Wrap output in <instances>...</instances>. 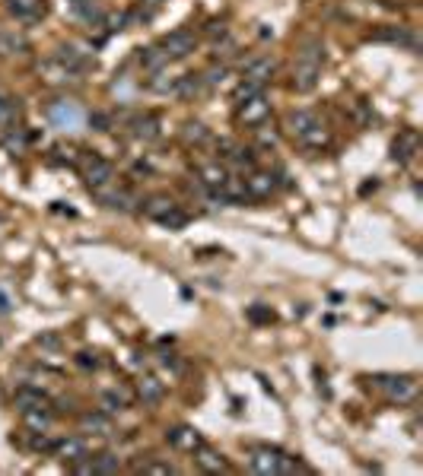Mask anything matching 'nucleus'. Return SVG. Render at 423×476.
Here are the masks:
<instances>
[{
  "label": "nucleus",
  "instance_id": "9b49d317",
  "mask_svg": "<svg viewBox=\"0 0 423 476\" xmlns=\"http://www.w3.org/2000/svg\"><path fill=\"white\" fill-rule=\"evenodd\" d=\"M54 451H58V457L67 467H74V464L86 461L90 457V451H86V441L83 439H76V435H70V439H60L58 445H54Z\"/></svg>",
  "mask_w": 423,
  "mask_h": 476
},
{
  "label": "nucleus",
  "instance_id": "f8f14e48",
  "mask_svg": "<svg viewBox=\"0 0 423 476\" xmlns=\"http://www.w3.org/2000/svg\"><path fill=\"white\" fill-rule=\"evenodd\" d=\"M7 10L19 23H35L45 16V0H7Z\"/></svg>",
  "mask_w": 423,
  "mask_h": 476
},
{
  "label": "nucleus",
  "instance_id": "7ed1b4c3",
  "mask_svg": "<svg viewBox=\"0 0 423 476\" xmlns=\"http://www.w3.org/2000/svg\"><path fill=\"white\" fill-rule=\"evenodd\" d=\"M251 473L258 476H271V473H299V461L290 457V454L277 451V448H255L249 457Z\"/></svg>",
  "mask_w": 423,
  "mask_h": 476
},
{
  "label": "nucleus",
  "instance_id": "4468645a",
  "mask_svg": "<svg viewBox=\"0 0 423 476\" xmlns=\"http://www.w3.org/2000/svg\"><path fill=\"white\" fill-rule=\"evenodd\" d=\"M274 70H277L274 58H251L249 64L242 67V80H249V83H258V86H265V83L274 76Z\"/></svg>",
  "mask_w": 423,
  "mask_h": 476
},
{
  "label": "nucleus",
  "instance_id": "c85d7f7f",
  "mask_svg": "<svg viewBox=\"0 0 423 476\" xmlns=\"http://www.w3.org/2000/svg\"><path fill=\"white\" fill-rule=\"evenodd\" d=\"M181 140L188 143V146H204L210 140V130H207L201 121H188V124L181 127Z\"/></svg>",
  "mask_w": 423,
  "mask_h": 476
},
{
  "label": "nucleus",
  "instance_id": "ea45409f",
  "mask_svg": "<svg viewBox=\"0 0 423 476\" xmlns=\"http://www.w3.org/2000/svg\"><path fill=\"white\" fill-rule=\"evenodd\" d=\"M249 318H251V321H274V314H271V312H265V308H251Z\"/></svg>",
  "mask_w": 423,
  "mask_h": 476
},
{
  "label": "nucleus",
  "instance_id": "4c0bfd02",
  "mask_svg": "<svg viewBox=\"0 0 423 476\" xmlns=\"http://www.w3.org/2000/svg\"><path fill=\"white\" fill-rule=\"evenodd\" d=\"M201 80H204V86H217V83H223L226 80V67H223V64H213L210 70H207V74H201Z\"/></svg>",
  "mask_w": 423,
  "mask_h": 476
},
{
  "label": "nucleus",
  "instance_id": "393cba45",
  "mask_svg": "<svg viewBox=\"0 0 423 476\" xmlns=\"http://www.w3.org/2000/svg\"><path fill=\"white\" fill-rule=\"evenodd\" d=\"M42 74H45V80L51 83V86H67V83H80V76L70 74L67 67H60L54 58H48L45 64H42Z\"/></svg>",
  "mask_w": 423,
  "mask_h": 476
},
{
  "label": "nucleus",
  "instance_id": "a878e982",
  "mask_svg": "<svg viewBox=\"0 0 423 476\" xmlns=\"http://www.w3.org/2000/svg\"><path fill=\"white\" fill-rule=\"evenodd\" d=\"M23 419H26V429H29V432H48V429H51V423H54V413H51V407L26 409Z\"/></svg>",
  "mask_w": 423,
  "mask_h": 476
},
{
  "label": "nucleus",
  "instance_id": "6e6552de",
  "mask_svg": "<svg viewBox=\"0 0 423 476\" xmlns=\"http://www.w3.org/2000/svg\"><path fill=\"white\" fill-rule=\"evenodd\" d=\"M54 60H58L60 67H67L70 74H76V76L96 70V60H92L86 51H80L76 45H58L54 48Z\"/></svg>",
  "mask_w": 423,
  "mask_h": 476
},
{
  "label": "nucleus",
  "instance_id": "79ce46f5",
  "mask_svg": "<svg viewBox=\"0 0 423 476\" xmlns=\"http://www.w3.org/2000/svg\"><path fill=\"white\" fill-rule=\"evenodd\" d=\"M80 3H83V0H70V7H80Z\"/></svg>",
  "mask_w": 423,
  "mask_h": 476
},
{
  "label": "nucleus",
  "instance_id": "20e7f679",
  "mask_svg": "<svg viewBox=\"0 0 423 476\" xmlns=\"http://www.w3.org/2000/svg\"><path fill=\"white\" fill-rule=\"evenodd\" d=\"M376 391L388 397L392 403H414L420 394V381L414 375H376V378H366Z\"/></svg>",
  "mask_w": 423,
  "mask_h": 476
},
{
  "label": "nucleus",
  "instance_id": "6ab92c4d",
  "mask_svg": "<svg viewBox=\"0 0 423 476\" xmlns=\"http://www.w3.org/2000/svg\"><path fill=\"white\" fill-rule=\"evenodd\" d=\"M13 407L19 409V413H26V409L51 407V400H48V394L45 391H38V387H19L13 394Z\"/></svg>",
  "mask_w": 423,
  "mask_h": 476
},
{
  "label": "nucleus",
  "instance_id": "58836bf2",
  "mask_svg": "<svg viewBox=\"0 0 423 476\" xmlns=\"http://www.w3.org/2000/svg\"><path fill=\"white\" fill-rule=\"evenodd\" d=\"M90 124H92V130H108V127H112V114H106V112H92V114H90Z\"/></svg>",
  "mask_w": 423,
  "mask_h": 476
},
{
  "label": "nucleus",
  "instance_id": "cd10ccee",
  "mask_svg": "<svg viewBox=\"0 0 423 476\" xmlns=\"http://www.w3.org/2000/svg\"><path fill=\"white\" fill-rule=\"evenodd\" d=\"M204 90V80H201V74H185V76H175V96L181 99H191L197 96V92Z\"/></svg>",
  "mask_w": 423,
  "mask_h": 476
},
{
  "label": "nucleus",
  "instance_id": "2eb2a0df",
  "mask_svg": "<svg viewBox=\"0 0 423 476\" xmlns=\"http://www.w3.org/2000/svg\"><path fill=\"white\" fill-rule=\"evenodd\" d=\"M166 439L172 448H179V451H197V448L204 445V439H201V432L191 429V425H179V429H169Z\"/></svg>",
  "mask_w": 423,
  "mask_h": 476
},
{
  "label": "nucleus",
  "instance_id": "aec40b11",
  "mask_svg": "<svg viewBox=\"0 0 423 476\" xmlns=\"http://www.w3.org/2000/svg\"><path fill=\"white\" fill-rule=\"evenodd\" d=\"M131 400H134V394H131L128 387H115V391H102V397H99V403H102V409H106L108 416L112 413H121V409H128Z\"/></svg>",
  "mask_w": 423,
  "mask_h": 476
},
{
  "label": "nucleus",
  "instance_id": "f3484780",
  "mask_svg": "<svg viewBox=\"0 0 423 476\" xmlns=\"http://www.w3.org/2000/svg\"><path fill=\"white\" fill-rule=\"evenodd\" d=\"M376 42H392V45H404V48H417V32H410L408 26H385V29L372 32Z\"/></svg>",
  "mask_w": 423,
  "mask_h": 476
},
{
  "label": "nucleus",
  "instance_id": "4be33fe9",
  "mask_svg": "<svg viewBox=\"0 0 423 476\" xmlns=\"http://www.w3.org/2000/svg\"><path fill=\"white\" fill-rule=\"evenodd\" d=\"M80 429L86 435H112V419H108L106 409L102 413H83L80 416Z\"/></svg>",
  "mask_w": 423,
  "mask_h": 476
},
{
  "label": "nucleus",
  "instance_id": "e433bc0d",
  "mask_svg": "<svg viewBox=\"0 0 423 476\" xmlns=\"http://www.w3.org/2000/svg\"><path fill=\"white\" fill-rule=\"evenodd\" d=\"M137 473H175L172 464H156V461H144V464H137Z\"/></svg>",
  "mask_w": 423,
  "mask_h": 476
},
{
  "label": "nucleus",
  "instance_id": "bb28decb",
  "mask_svg": "<svg viewBox=\"0 0 423 476\" xmlns=\"http://www.w3.org/2000/svg\"><path fill=\"white\" fill-rule=\"evenodd\" d=\"M172 207H179L172 197H166V194H156V197H150V201L144 203V216H147V219H156V223H159V219H163V216H166Z\"/></svg>",
  "mask_w": 423,
  "mask_h": 476
},
{
  "label": "nucleus",
  "instance_id": "f03ea898",
  "mask_svg": "<svg viewBox=\"0 0 423 476\" xmlns=\"http://www.w3.org/2000/svg\"><path fill=\"white\" fill-rule=\"evenodd\" d=\"M287 127H290V134H293V140L299 143L302 149L318 153V149H325L328 143H331V134H328L325 121L318 118L315 112H309V108H299V112L290 114Z\"/></svg>",
  "mask_w": 423,
  "mask_h": 476
},
{
  "label": "nucleus",
  "instance_id": "39448f33",
  "mask_svg": "<svg viewBox=\"0 0 423 476\" xmlns=\"http://www.w3.org/2000/svg\"><path fill=\"white\" fill-rule=\"evenodd\" d=\"M267 118H271V102L265 99V92L255 99H245V102H235V121L245 127H261L267 124Z\"/></svg>",
  "mask_w": 423,
  "mask_h": 476
},
{
  "label": "nucleus",
  "instance_id": "c9c22d12",
  "mask_svg": "<svg viewBox=\"0 0 423 476\" xmlns=\"http://www.w3.org/2000/svg\"><path fill=\"white\" fill-rule=\"evenodd\" d=\"M255 134H258V146H265V149H274L280 143V134L274 130V127H267V124L255 127Z\"/></svg>",
  "mask_w": 423,
  "mask_h": 476
},
{
  "label": "nucleus",
  "instance_id": "423d86ee",
  "mask_svg": "<svg viewBox=\"0 0 423 476\" xmlns=\"http://www.w3.org/2000/svg\"><path fill=\"white\" fill-rule=\"evenodd\" d=\"M83 108L76 102H54L51 108H48V121H51V127H58V130H67V134H74V130H80L83 127Z\"/></svg>",
  "mask_w": 423,
  "mask_h": 476
},
{
  "label": "nucleus",
  "instance_id": "5701e85b",
  "mask_svg": "<svg viewBox=\"0 0 423 476\" xmlns=\"http://www.w3.org/2000/svg\"><path fill=\"white\" fill-rule=\"evenodd\" d=\"M131 130H134L137 140L150 143V140H156L159 137V118L156 114H137V118L131 121Z\"/></svg>",
  "mask_w": 423,
  "mask_h": 476
},
{
  "label": "nucleus",
  "instance_id": "72a5a7b5",
  "mask_svg": "<svg viewBox=\"0 0 423 476\" xmlns=\"http://www.w3.org/2000/svg\"><path fill=\"white\" fill-rule=\"evenodd\" d=\"M16 114H19V105L10 102L7 96H0V127H3V124L13 127L16 124Z\"/></svg>",
  "mask_w": 423,
  "mask_h": 476
},
{
  "label": "nucleus",
  "instance_id": "ddd939ff",
  "mask_svg": "<svg viewBox=\"0 0 423 476\" xmlns=\"http://www.w3.org/2000/svg\"><path fill=\"white\" fill-rule=\"evenodd\" d=\"M417 149H420V137L417 130H401L392 143V159L395 162H410L417 156Z\"/></svg>",
  "mask_w": 423,
  "mask_h": 476
},
{
  "label": "nucleus",
  "instance_id": "9d476101",
  "mask_svg": "<svg viewBox=\"0 0 423 476\" xmlns=\"http://www.w3.org/2000/svg\"><path fill=\"white\" fill-rule=\"evenodd\" d=\"M242 181H245V197L249 201H265V197H271L277 191V178H274L271 171H261V169L245 171Z\"/></svg>",
  "mask_w": 423,
  "mask_h": 476
},
{
  "label": "nucleus",
  "instance_id": "473e14b6",
  "mask_svg": "<svg viewBox=\"0 0 423 476\" xmlns=\"http://www.w3.org/2000/svg\"><path fill=\"white\" fill-rule=\"evenodd\" d=\"M261 92H265V86H258V83H249V80H242L239 86H235L233 99H235V102H245V99H255V96H261Z\"/></svg>",
  "mask_w": 423,
  "mask_h": 476
},
{
  "label": "nucleus",
  "instance_id": "a211bd4d",
  "mask_svg": "<svg viewBox=\"0 0 423 476\" xmlns=\"http://www.w3.org/2000/svg\"><path fill=\"white\" fill-rule=\"evenodd\" d=\"M29 51V38L16 29H0V58H19Z\"/></svg>",
  "mask_w": 423,
  "mask_h": 476
},
{
  "label": "nucleus",
  "instance_id": "f257e3e1",
  "mask_svg": "<svg viewBox=\"0 0 423 476\" xmlns=\"http://www.w3.org/2000/svg\"><path fill=\"white\" fill-rule=\"evenodd\" d=\"M322 64H325V48H322V42L309 38V42L299 48V54H296L293 76H290V90H296V92H312L315 90L318 76H322Z\"/></svg>",
  "mask_w": 423,
  "mask_h": 476
},
{
  "label": "nucleus",
  "instance_id": "f704fd0d",
  "mask_svg": "<svg viewBox=\"0 0 423 476\" xmlns=\"http://www.w3.org/2000/svg\"><path fill=\"white\" fill-rule=\"evenodd\" d=\"M159 223L166 226V229H185V223H188V213H185L181 207H172L166 216H163V219H159Z\"/></svg>",
  "mask_w": 423,
  "mask_h": 476
},
{
  "label": "nucleus",
  "instance_id": "7c9ffc66",
  "mask_svg": "<svg viewBox=\"0 0 423 476\" xmlns=\"http://www.w3.org/2000/svg\"><path fill=\"white\" fill-rule=\"evenodd\" d=\"M74 13L80 16V19H83V23H90V26H99L102 23V7H99L96 0H83V3H80V7H74Z\"/></svg>",
  "mask_w": 423,
  "mask_h": 476
},
{
  "label": "nucleus",
  "instance_id": "dca6fc26",
  "mask_svg": "<svg viewBox=\"0 0 423 476\" xmlns=\"http://www.w3.org/2000/svg\"><path fill=\"white\" fill-rule=\"evenodd\" d=\"M194 454V464L204 473H229V464H226V457L219 451H213V448H207V445H201L197 451H191Z\"/></svg>",
  "mask_w": 423,
  "mask_h": 476
},
{
  "label": "nucleus",
  "instance_id": "2f4dec72",
  "mask_svg": "<svg viewBox=\"0 0 423 476\" xmlns=\"http://www.w3.org/2000/svg\"><path fill=\"white\" fill-rule=\"evenodd\" d=\"M150 90L153 92H172L175 90V76L166 74V70H156V74L150 76Z\"/></svg>",
  "mask_w": 423,
  "mask_h": 476
},
{
  "label": "nucleus",
  "instance_id": "a19ab883",
  "mask_svg": "<svg viewBox=\"0 0 423 476\" xmlns=\"http://www.w3.org/2000/svg\"><path fill=\"white\" fill-rule=\"evenodd\" d=\"M207 32H210V35H226V26L219 23V19H210V23H207Z\"/></svg>",
  "mask_w": 423,
  "mask_h": 476
},
{
  "label": "nucleus",
  "instance_id": "1a4fd4ad",
  "mask_svg": "<svg viewBox=\"0 0 423 476\" xmlns=\"http://www.w3.org/2000/svg\"><path fill=\"white\" fill-rule=\"evenodd\" d=\"M83 175H86V185L96 191V187H106V185H112L115 181V165L108 162V159L90 153V156L83 159Z\"/></svg>",
  "mask_w": 423,
  "mask_h": 476
},
{
  "label": "nucleus",
  "instance_id": "b1692460",
  "mask_svg": "<svg viewBox=\"0 0 423 476\" xmlns=\"http://www.w3.org/2000/svg\"><path fill=\"white\" fill-rule=\"evenodd\" d=\"M163 394H166V387H163V381L156 375H144V378L137 381V397L144 403H159Z\"/></svg>",
  "mask_w": 423,
  "mask_h": 476
},
{
  "label": "nucleus",
  "instance_id": "0eeeda50",
  "mask_svg": "<svg viewBox=\"0 0 423 476\" xmlns=\"http://www.w3.org/2000/svg\"><path fill=\"white\" fill-rule=\"evenodd\" d=\"M194 48H197V35L191 29H175V32H169V35L159 42V51H163V58H166V60L188 58Z\"/></svg>",
  "mask_w": 423,
  "mask_h": 476
},
{
  "label": "nucleus",
  "instance_id": "412c9836",
  "mask_svg": "<svg viewBox=\"0 0 423 476\" xmlns=\"http://www.w3.org/2000/svg\"><path fill=\"white\" fill-rule=\"evenodd\" d=\"M201 181H204V187L207 191H219V187L226 185V178H229V165H223L217 159V162H210V165H201Z\"/></svg>",
  "mask_w": 423,
  "mask_h": 476
},
{
  "label": "nucleus",
  "instance_id": "c756f323",
  "mask_svg": "<svg viewBox=\"0 0 423 476\" xmlns=\"http://www.w3.org/2000/svg\"><path fill=\"white\" fill-rule=\"evenodd\" d=\"M137 60H140V67H147L150 74H156V70H163L169 64V60L163 58V51H159V48H140Z\"/></svg>",
  "mask_w": 423,
  "mask_h": 476
}]
</instances>
